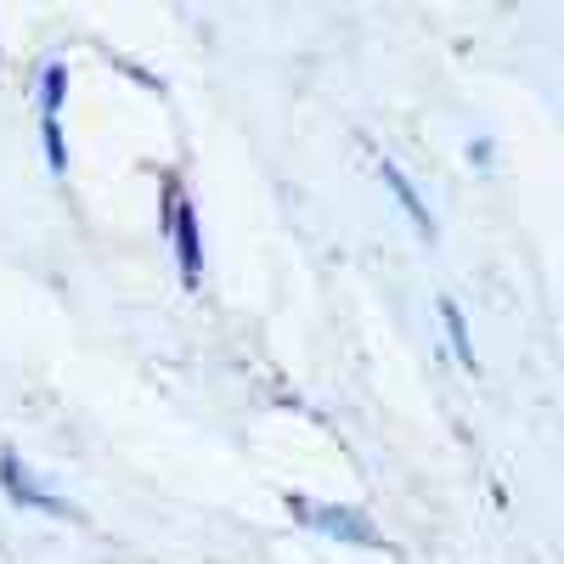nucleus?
<instances>
[{
	"label": "nucleus",
	"mask_w": 564,
	"mask_h": 564,
	"mask_svg": "<svg viewBox=\"0 0 564 564\" xmlns=\"http://www.w3.org/2000/svg\"><path fill=\"white\" fill-rule=\"evenodd\" d=\"M57 108H63V68L52 63L45 68V102H40V124H45V164L63 170V124H57Z\"/></svg>",
	"instance_id": "f257e3e1"
},
{
	"label": "nucleus",
	"mask_w": 564,
	"mask_h": 564,
	"mask_svg": "<svg viewBox=\"0 0 564 564\" xmlns=\"http://www.w3.org/2000/svg\"><path fill=\"white\" fill-rule=\"evenodd\" d=\"M175 243H181V276L198 282V231H193V209L175 198Z\"/></svg>",
	"instance_id": "f03ea898"
},
{
	"label": "nucleus",
	"mask_w": 564,
	"mask_h": 564,
	"mask_svg": "<svg viewBox=\"0 0 564 564\" xmlns=\"http://www.w3.org/2000/svg\"><path fill=\"white\" fill-rule=\"evenodd\" d=\"M0 480H7L12 491H18V502H34V508H52V513H63V502H52V497H45L29 475H23V468H18V457H0Z\"/></svg>",
	"instance_id": "7ed1b4c3"
},
{
	"label": "nucleus",
	"mask_w": 564,
	"mask_h": 564,
	"mask_svg": "<svg viewBox=\"0 0 564 564\" xmlns=\"http://www.w3.org/2000/svg\"><path fill=\"white\" fill-rule=\"evenodd\" d=\"M384 181H390V193H395V198H401V204H406V215H412V220H417V231H423V238H430V209H423V204H417V198H412V186H406V181H401V175H395V170H390V164H384Z\"/></svg>",
	"instance_id": "20e7f679"
},
{
	"label": "nucleus",
	"mask_w": 564,
	"mask_h": 564,
	"mask_svg": "<svg viewBox=\"0 0 564 564\" xmlns=\"http://www.w3.org/2000/svg\"><path fill=\"white\" fill-rule=\"evenodd\" d=\"M441 316H446V334H452V345H457V361H463V367H475V345H468V327H463L457 305H441Z\"/></svg>",
	"instance_id": "39448f33"
}]
</instances>
